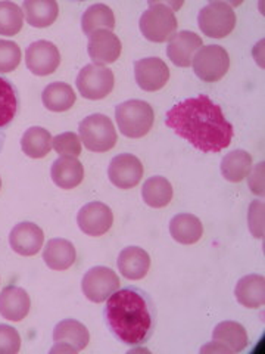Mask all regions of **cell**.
<instances>
[{
  "label": "cell",
  "mask_w": 265,
  "mask_h": 354,
  "mask_svg": "<svg viewBox=\"0 0 265 354\" xmlns=\"http://www.w3.org/2000/svg\"><path fill=\"white\" fill-rule=\"evenodd\" d=\"M165 124L205 153H218L228 148L235 136L233 124L226 118L223 109L206 95L184 99L174 105L167 111Z\"/></svg>",
  "instance_id": "6da1fadb"
},
{
  "label": "cell",
  "mask_w": 265,
  "mask_h": 354,
  "mask_svg": "<svg viewBox=\"0 0 265 354\" xmlns=\"http://www.w3.org/2000/svg\"><path fill=\"white\" fill-rule=\"evenodd\" d=\"M108 329L130 347L145 346L157 328L158 312L152 297L141 288L126 286L108 298L104 308Z\"/></svg>",
  "instance_id": "7a4b0ae2"
},
{
  "label": "cell",
  "mask_w": 265,
  "mask_h": 354,
  "mask_svg": "<svg viewBox=\"0 0 265 354\" xmlns=\"http://www.w3.org/2000/svg\"><path fill=\"white\" fill-rule=\"evenodd\" d=\"M179 8L175 3H161L149 2V8L141 14L139 27L141 36L153 43H164L170 40L179 27L177 22L175 10L173 8Z\"/></svg>",
  "instance_id": "3957f363"
},
{
  "label": "cell",
  "mask_w": 265,
  "mask_h": 354,
  "mask_svg": "<svg viewBox=\"0 0 265 354\" xmlns=\"http://www.w3.org/2000/svg\"><path fill=\"white\" fill-rule=\"evenodd\" d=\"M115 120L118 130L126 138L140 139L150 131L155 113L148 102L140 101V99H131L115 108Z\"/></svg>",
  "instance_id": "277c9868"
},
{
  "label": "cell",
  "mask_w": 265,
  "mask_h": 354,
  "mask_svg": "<svg viewBox=\"0 0 265 354\" xmlns=\"http://www.w3.org/2000/svg\"><path fill=\"white\" fill-rule=\"evenodd\" d=\"M79 130L81 143L88 151L106 152L117 145L118 135L114 123L104 114L86 117L80 123Z\"/></svg>",
  "instance_id": "5b68a950"
},
{
  "label": "cell",
  "mask_w": 265,
  "mask_h": 354,
  "mask_svg": "<svg viewBox=\"0 0 265 354\" xmlns=\"http://www.w3.org/2000/svg\"><path fill=\"white\" fill-rule=\"evenodd\" d=\"M236 12L226 2H209L197 15V26L209 39H224L236 27Z\"/></svg>",
  "instance_id": "8992f818"
},
{
  "label": "cell",
  "mask_w": 265,
  "mask_h": 354,
  "mask_svg": "<svg viewBox=\"0 0 265 354\" xmlns=\"http://www.w3.org/2000/svg\"><path fill=\"white\" fill-rule=\"evenodd\" d=\"M192 65L195 74L202 82H219L230 68L228 52L218 44H208L196 52Z\"/></svg>",
  "instance_id": "52a82bcc"
},
{
  "label": "cell",
  "mask_w": 265,
  "mask_h": 354,
  "mask_svg": "<svg viewBox=\"0 0 265 354\" xmlns=\"http://www.w3.org/2000/svg\"><path fill=\"white\" fill-rule=\"evenodd\" d=\"M77 88L83 97L90 101H101L114 91V73L104 65L88 64L77 75Z\"/></svg>",
  "instance_id": "ba28073f"
},
{
  "label": "cell",
  "mask_w": 265,
  "mask_h": 354,
  "mask_svg": "<svg viewBox=\"0 0 265 354\" xmlns=\"http://www.w3.org/2000/svg\"><path fill=\"white\" fill-rule=\"evenodd\" d=\"M119 278L118 274L105 266H96L88 272H86L81 281V290L87 300L92 303H104L119 290Z\"/></svg>",
  "instance_id": "9c48e42d"
},
{
  "label": "cell",
  "mask_w": 265,
  "mask_h": 354,
  "mask_svg": "<svg viewBox=\"0 0 265 354\" xmlns=\"http://www.w3.org/2000/svg\"><path fill=\"white\" fill-rule=\"evenodd\" d=\"M26 65L35 75H50L61 65L59 49L48 40L31 43L26 50Z\"/></svg>",
  "instance_id": "30bf717a"
},
{
  "label": "cell",
  "mask_w": 265,
  "mask_h": 354,
  "mask_svg": "<svg viewBox=\"0 0 265 354\" xmlns=\"http://www.w3.org/2000/svg\"><path fill=\"white\" fill-rule=\"evenodd\" d=\"M143 173L141 161L132 153H119L112 158L108 169L110 183L118 189H131L140 183Z\"/></svg>",
  "instance_id": "8fae6325"
},
{
  "label": "cell",
  "mask_w": 265,
  "mask_h": 354,
  "mask_svg": "<svg viewBox=\"0 0 265 354\" xmlns=\"http://www.w3.org/2000/svg\"><path fill=\"white\" fill-rule=\"evenodd\" d=\"M80 230L88 236H102L112 227L114 213L106 204L93 201L86 204L77 216Z\"/></svg>",
  "instance_id": "7c38bea8"
},
{
  "label": "cell",
  "mask_w": 265,
  "mask_h": 354,
  "mask_svg": "<svg viewBox=\"0 0 265 354\" xmlns=\"http://www.w3.org/2000/svg\"><path fill=\"white\" fill-rule=\"evenodd\" d=\"M135 79L145 92H157L170 80V68L162 59L149 57L135 62Z\"/></svg>",
  "instance_id": "4fadbf2b"
},
{
  "label": "cell",
  "mask_w": 265,
  "mask_h": 354,
  "mask_svg": "<svg viewBox=\"0 0 265 354\" xmlns=\"http://www.w3.org/2000/svg\"><path fill=\"white\" fill-rule=\"evenodd\" d=\"M87 52L93 64L105 66L108 64H114L121 57L123 44L112 31L97 30L92 36H88Z\"/></svg>",
  "instance_id": "5bb4252c"
},
{
  "label": "cell",
  "mask_w": 265,
  "mask_h": 354,
  "mask_svg": "<svg viewBox=\"0 0 265 354\" xmlns=\"http://www.w3.org/2000/svg\"><path fill=\"white\" fill-rule=\"evenodd\" d=\"M44 242V234L32 221H21L9 235V245L19 256L32 257L41 250Z\"/></svg>",
  "instance_id": "9a60e30c"
},
{
  "label": "cell",
  "mask_w": 265,
  "mask_h": 354,
  "mask_svg": "<svg viewBox=\"0 0 265 354\" xmlns=\"http://www.w3.org/2000/svg\"><path fill=\"white\" fill-rule=\"evenodd\" d=\"M204 46V40L193 31H179L170 39L167 55L168 59L180 68L192 65L196 52Z\"/></svg>",
  "instance_id": "2e32d148"
},
{
  "label": "cell",
  "mask_w": 265,
  "mask_h": 354,
  "mask_svg": "<svg viewBox=\"0 0 265 354\" xmlns=\"http://www.w3.org/2000/svg\"><path fill=\"white\" fill-rule=\"evenodd\" d=\"M31 307L28 292L21 286L9 285L0 292V315L10 322L24 320Z\"/></svg>",
  "instance_id": "e0dca14e"
},
{
  "label": "cell",
  "mask_w": 265,
  "mask_h": 354,
  "mask_svg": "<svg viewBox=\"0 0 265 354\" xmlns=\"http://www.w3.org/2000/svg\"><path fill=\"white\" fill-rule=\"evenodd\" d=\"M118 270L130 281H140L150 269L149 254L140 247H127L119 252L117 260Z\"/></svg>",
  "instance_id": "ac0fdd59"
},
{
  "label": "cell",
  "mask_w": 265,
  "mask_h": 354,
  "mask_svg": "<svg viewBox=\"0 0 265 354\" xmlns=\"http://www.w3.org/2000/svg\"><path fill=\"white\" fill-rule=\"evenodd\" d=\"M50 177L61 189H74L84 179V167L74 157H59L52 164Z\"/></svg>",
  "instance_id": "d6986e66"
},
{
  "label": "cell",
  "mask_w": 265,
  "mask_h": 354,
  "mask_svg": "<svg viewBox=\"0 0 265 354\" xmlns=\"http://www.w3.org/2000/svg\"><path fill=\"white\" fill-rule=\"evenodd\" d=\"M43 260L52 270H66L77 260V251L72 242L63 238H55L48 241L43 250Z\"/></svg>",
  "instance_id": "ffe728a7"
},
{
  "label": "cell",
  "mask_w": 265,
  "mask_h": 354,
  "mask_svg": "<svg viewBox=\"0 0 265 354\" xmlns=\"http://www.w3.org/2000/svg\"><path fill=\"white\" fill-rule=\"evenodd\" d=\"M55 344H66L75 348V351H83L88 342H90V334L86 325L75 319H63L53 329Z\"/></svg>",
  "instance_id": "44dd1931"
},
{
  "label": "cell",
  "mask_w": 265,
  "mask_h": 354,
  "mask_svg": "<svg viewBox=\"0 0 265 354\" xmlns=\"http://www.w3.org/2000/svg\"><path fill=\"white\" fill-rule=\"evenodd\" d=\"M239 304L248 308H259L265 303V279L261 274H246L237 282L235 290Z\"/></svg>",
  "instance_id": "7402d4cb"
},
{
  "label": "cell",
  "mask_w": 265,
  "mask_h": 354,
  "mask_svg": "<svg viewBox=\"0 0 265 354\" xmlns=\"http://www.w3.org/2000/svg\"><path fill=\"white\" fill-rule=\"evenodd\" d=\"M170 234L174 241L183 245H192L201 241L204 235L202 221L189 213H181L170 221Z\"/></svg>",
  "instance_id": "603a6c76"
},
{
  "label": "cell",
  "mask_w": 265,
  "mask_h": 354,
  "mask_svg": "<svg viewBox=\"0 0 265 354\" xmlns=\"http://www.w3.org/2000/svg\"><path fill=\"white\" fill-rule=\"evenodd\" d=\"M22 12L31 27H50L59 15V6L55 0H26Z\"/></svg>",
  "instance_id": "cb8c5ba5"
},
{
  "label": "cell",
  "mask_w": 265,
  "mask_h": 354,
  "mask_svg": "<svg viewBox=\"0 0 265 354\" xmlns=\"http://www.w3.org/2000/svg\"><path fill=\"white\" fill-rule=\"evenodd\" d=\"M214 342L227 347L231 353H240L248 347V332L237 322L226 320L215 326L213 332Z\"/></svg>",
  "instance_id": "d4e9b609"
},
{
  "label": "cell",
  "mask_w": 265,
  "mask_h": 354,
  "mask_svg": "<svg viewBox=\"0 0 265 354\" xmlns=\"http://www.w3.org/2000/svg\"><path fill=\"white\" fill-rule=\"evenodd\" d=\"M21 106V97L17 86L0 75V130H6L15 120Z\"/></svg>",
  "instance_id": "484cf974"
},
{
  "label": "cell",
  "mask_w": 265,
  "mask_h": 354,
  "mask_svg": "<svg viewBox=\"0 0 265 354\" xmlns=\"http://www.w3.org/2000/svg\"><path fill=\"white\" fill-rule=\"evenodd\" d=\"M43 105L53 113H65L74 106L77 101V95L72 87L66 83H50L41 93Z\"/></svg>",
  "instance_id": "4316f807"
},
{
  "label": "cell",
  "mask_w": 265,
  "mask_h": 354,
  "mask_svg": "<svg viewBox=\"0 0 265 354\" xmlns=\"http://www.w3.org/2000/svg\"><path fill=\"white\" fill-rule=\"evenodd\" d=\"M252 170V157L251 153L236 149L227 153L221 161V174L224 176V179L231 183H239L245 180Z\"/></svg>",
  "instance_id": "83f0119b"
},
{
  "label": "cell",
  "mask_w": 265,
  "mask_h": 354,
  "mask_svg": "<svg viewBox=\"0 0 265 354\" xmlns=\"http://www.w3.org/2000/svg\"><path fill=\"white\" fill-rule=\"evenodd\" d=\"M52 135L43 127H30L21 138V149L27 157L40 160L44 158L52 149Z\"/></svg>",
  "instance_id": "f1b7e54d"
},
{
  "label": "cell",
  "mask_w": 265,
  "mask_h": 354,
  "mask_svg": "<svg viewBox=\"0 0 265 354\" xmlns=\"http://www.w3.org/2000/svg\"><path fill=\"white\" fill-rule=\"evenodd\" d=\"M81 28L86 36H92L97 30L112 31L115 28V15L112 9L104 3L88 6L81 17Z\"/></svg>",
  "instance_id": "f546056e"
},
{
  "label": "cell",
  "mask_w": 265,
  "mask_h": 354,
  "mask_svg": "<svg viewBox=\"0 0 265 354\" xmlns=\"http://www.w3.org/2000/svg\"><path fill=\"white\" fill-rule=\"evenodd\" d=\"M173 186L162 176H153L143 183L141 187V196L143 201H145L152 208H164L167 207L171 199H173Z\"/></svg>",
  "instance_id": "4dcf8cb0"
},
{
  "label": "cell",
  "mask_w": 265,
  "mask_h": 354,
  "mask_svg": "<svg viewBox=\"0 0 265 354\" xmlns=\"http://www.w3.org/2000/svg\"><path fill=\"white\" fill-rule=\"evenodd\" d=\"M24 26V12L12 2H0V36H17Z\"/></svg>",
  "instance_id": "1f68e13d"
},
{
  "label": "cell",
  "mask_w": 265,
  "mask_h": 354,
  "mask_svg": "<svg viewBox=\"0 0 265 354\" xmlns=\"http://www.w3.org/2000/svg\"><path fill=\"white\" fill-rule=\"evenodd\" d=\"M52 148L57 151L61 157H74L81 155V139L74 131H65L52 139Z\"/></svg>",
  "instance_id": "d6a6232c"
},
{
  "label": "cell",
  "mask_w": 265,
  "mask_h": 354,
  "mask_svg": "<svg viewBox=\"0 0 265 354\" xmlns=\"http://www.w3.org/2000/svg\"><path fill=\"white\" fill-rule=\"evenodd\" d=\"M22 52L18 43L12 40H0V74L12 73L21 64Z\"/></svg>",
  "instance_id": "836d02e7"
},
{
  "label": "cell",
  "mask_w": 265,
  "mask_h": 354,
  "mask_svg": "<svg viewBox=\"0 0 265 354\" xmlns=\"http://www.w3.org/2000/svg\"><path fill=\"white\" fill-rule=\"evenodd\" d=\"M21 348V335L9 325H0V354H17Z\"/></svg>",
  "instance_id": "e575fe53"
},
{
  "label": "cell",
  "mask_w": 265,
  "mask_h": 354,
  "mask_svg": "<svg viewBox=\"0 0 265 354\" xmlns=\"http://www.w3.org/2000/svg\"><path fill=\"white\" fill-rule=\"evenodd\" d=\"M248 225L251 234L261 239L264 238V203L262 201H253L249 205L248 212Z\"/></svg>",
  "instance_id": "d590c367"
},
{
  "label": "cell",
  "mask_w": 265,
  "mask_h": 354,
  "mask_svg": "<svg viewBox=\"0 0 265 354\" xmlns=\"http://www.w3.org/2000/svg\"><path fill=\"white\" fill-rule=\"evenodd\" d=\"M248 183L253 194L259 196L264 195V162H259L255 165V169L251 170L248 176Z\"/></svg>",
  "instance_id": "8d00e7d4"
},
{
  "label": "cell",
  "mask_w": 265,
  "mask_h": 354,
  "mask_svg": "<svg viewBox=\"0 0 265 354\" xmlns=\"http://www.w3.org/2000/svg\"><path fill=\"white\" fill-rule=\"evenodd\" d=\"M50 353H77L75 348H72L71 346H66V344H55V347L50 350Z\"/></svg>",
  "instance_id": "74e56055"
},
{
  "label": "cell",
  "mask_w": 265,
  "mask_h": 354,
  "mask_svg": "<svg viewBox=\"0 0 265 354\" xmlns=\"http://www.w3.org/2000/svg\"><path fill=\"white\" fill-rule=\"evenodd\" d=\"M5 140H6V135L3 130H0V152L3 151V147H5Z\"/></svg>",
  "instance_id": "f35d334b"
},
{
  "label": "cell",
  "mask_w": 265,
  "mask_h": 354,
  "mask_svg": "<svg viewBox=\"0 0 265 354\" xmlns=\"http://www.w3.org/2000/svg\"><path fill=\"white\" fill-rule=\"evenodd\" d=\"M0 189H2V179H0Z\"/></svg>",
  "instance_id": "ab89813d"
}]
</instances>
